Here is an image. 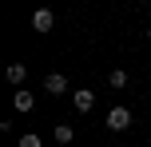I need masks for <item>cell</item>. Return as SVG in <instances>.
I'll return each instance as SVG.
<instances>
[{
  "mask_svg": "<svg viewBox=\"0 0 151 147\" xmlns=\"http://www.w3.org/2000/svg\"><path fill=\"white\" fill-rule=\"evenodd\" d=\"M104 123H107V131H127L131 127V108H107Z\"/></svg>",
  "mask_w": 151,
  "mask_h": 147,
  "instance_id": "1",
  "label": "cell"
},
{
  "mask_svg": "<svg viewBox=\"0 0 151 147\" xmlns=\"http://www.w3.org/2000/svg\"><path fill=\"white\" fill-rule=\"evenodd\" d=\"M72 108L80 111V115H88V111L96 108V92H91V87H76L72 92Z\"/></svg>",
  "mask_w": 151,
  "mask_h": 147,
  "instance_id": "2",
  "label": "cell"
},
{
  "mask_svg": "<svg viewBox=\"0 0 151 147\" xmlns=\"http://www.w3.org/2000/svg\"><path fill=\"white\" fill-rule=\"evenodd\" d=\"M32 28H36V32H52L56 28V8H44V4H40L36 12H32Z\"/></svg>",
  "mask_w": 151,
  "mask_h": 147,
  "instance_id": "3",
  "label": "cell"
},
{
  "mask_svg": "<svg viewBox=\"0 0 151 147\" xmlns=\"http://www.w3.org/2000/svg\"><path fill=\"white\" fill-rule=\"evenodd\" d=\"M12 108L20 111V115H28V111L36 108V100H32V92H28V87H16V95H12Z\"/></svg>",
  "mask_w": 151,
  "mask_h": 147,
  "instance_id": "4",
  "label": "cell"
},
{
  "mask_svg": "<svg viewBox=\"0 0 151 147\" xmlns=\"http://www.w3.org/2000/svg\"><path fill=\"white\" fill-rule=\"evenodd\" d=\"M44 92L48 95H64V92H68V76H60V72L44 76Z\"/></svg>",
  "mask_w": 151,
  "mask_h": 147,
  "instance_id": "5",
  "label": "cell"
},
{
  "mask_svg": "<svg viewBox=\"0 0 151 147\" xmlns=\"http://www.w3.org/2000/svg\"><path fill=\"white\" fill-rule=\"evenodd\" d=\"M4 80L12 87H24V80H28V68H24V64H8L4 68Z\"/></svg>",
  "mask_w": 151,
  "mask_h": 147,
  "instance_id": "6",
  "label": "cell"
},
{
  "mask_svg": "<svg viewBox=\"0 0 151 147\" xmlns=\"http://www.w3.org/2000/svg\"><path fill=\"white\" fill-rule=\"evenodd\" d=\"M127 72H123V68H115V72H107V87H115V92H123V87H127Z\"/></svg>",
  "mask_w": 151,
  "mask_h": 147,
  "instance_id": "7",
  "label": "cell"
},
{
  "mask_svg": "<svg viewBox=\"0 0 151 147\" xmlns=\"http://www.w3.org/2000/svg\"><path fill=\"white\" fill-rule=\"evenodd\" d=\"M72 139H76V131H72L68 123H60V127H56V143H72Z\"/></svg>",
  "mask_w": 151,
  "mask_h": 147,
  "instance_id": "8",
  "label": "cell"
},
{
  "mask_svg": "<svg viewBox=\"0 0 151 147\" xmlns=\"http://www.w3.org/2000/svg\"><path fill=\"white\" fill-rule=\"evenodd\" d=\"M20 147H40V135H24V139H20Z\"/></svg>",
  "mask_w": 151,
  "mask_h": 147,
  "instance_id": "9",
  "label": "cell"
},
{
  "mask_svg": "<svg viewBox=\"0 0 151 147\" xmlns=\"http://www.w3.org/2000/svg\"><path fill=\"white\" fill-rule=\"evenodd\" d=\"M147 44H151V24H147Z\"/></svg>",
  "mask_w": 151,
  "mask_h": 147,
  "instance_id": "10",
  "label": "cell"
}]
</instances>
